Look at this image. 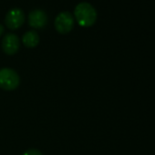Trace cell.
Listing matches in <instances>:
<instances>
[{
  "instance_id": "cell-1",
  "label": "cell",
  "mask_w": 155,
  "mask_h": 155,
  "mask_svg": "<svg viewBox=\"0 0 155 155\" xmlns=\"http://www.w3.org/2000/svg\"><path fill=\"white\" fill-rule=\"evenodd\" d=\"M75 18L81 27H91L97 19V11L94 7L88 2L79 3L74 10Z\"/></svg>"
},
{
  "instance_id": "cell-2",
  "label": "cell",
  "mask_w": 155,
  "mask_h": 155,
  "mask_svg": "<svg viewBox=\"0 0 155 155\" xmlns=\"http://www.w3.org/2000/svg\"><path fill=\"white\" fill-rule=\"evenodd\" d=\"M20 82L18 74L12 68H3L0 69V88L4 91L16 90Z\"/></svg>"
},
{
  "instance_id": "cell-3",
  "label": "cell",
  "mask_w": 155,
  "mask_h": 155,
  "mask_svg": "<svg viewBox=\"0 0 155 155\" xmlns=\"http://www.w3.org/2000/svg\"><path fill=\"white\" fill-rule=\"evenodd\" d=\"M74 27V18L68 11H62L55 18V28L60 34L68 33Z\"/></svg>"
},
{
  "instance_id": "cell-4",
  "label": "cell",
  "mask_w": 155,
  "mask_h": 155,
  "mask_svg": "<svg viewBox=\"0 0 155 155\" xmlns=\"http://www.w3.org/2000/svg\"><path fill=\"white\" fill-rule=\"evenodd\" d=\"M5 21L8 28L10 29H17L20 28L25 21L24 11L19 8H14L10 9L6 15Z\"/></svg>"
},
{
  "instance_id": "cell-5",
  "label": "cell",
  "mask_w": 155,
  "mask_h": 155,
  "mask_svg": "<svg viewBox=\"0 0 155 155\" xmlns=\"http://www.w3.org/2000/svg\"><path fill=\"white\" fill-rule=\"evenodd\" d=\"M20 41L17 35L13 33L7 34L2 39V49L8 55H14L19 49Z\"/></svg>"
},
{
  "instance_id": "cell-6",
  "label": "cell",
  "mask_w": 155,
  "mask_h": 155,
  "mask_svg": "<svg viewBox=\"0 0 155 155\" xmlns=\"http://www.w3.org/2000/svg\"><path fill=\"white\" fill-rule=\"evenodd\" d=\"M28 23L34 28H42L48 23V16L42 9H34L29 13Z\"/></svg>"
},
{
  "instance_id": "cell-7",
  "label": "cell",
  "mask_w": 155,
  "mask_h": 155,
  "mask_svg": "<svg viewBox=\"0 0 155 155\" xmlns=\"http://www.w3.org/2000/svg\"><path fill=\"white\" fill-rule=\"evenodd\" d=\"M22 41L28 48H35L39 42V36L35 30H29L23 36Z\"/></svg>"
},
{
  "instance_id": "cell-8",
  "label": "cell",
  "mask_w": 155,
  "mask_h": 155,
  "mask_svg": "<svg viewBox=\"0 0 155 155\" xmlns=\"http://www.w3.org/2000/svg\"><path fill=\"white\" fill-rule=\"evenodd\" d=\"M23 155H43L38 150H36V149H30V150H28L27 151H25L23 153Z\"/></svg>"
},
{
  "instance_id": "cell-9",
  "label": "cell",
  "mask_w": 155,
  "mask_h": 155,
  "mask_svg": "<svg viewBox=\"0 0 155 155\" xmlns=\"http://www.w3.org/2000/svg\"><path fill=\"white\" fill-rule=\"evenodd\" d=\"M3 32H4V27L1 24H0V36L3 34Z\"/></svg>"
}]
</instances>
